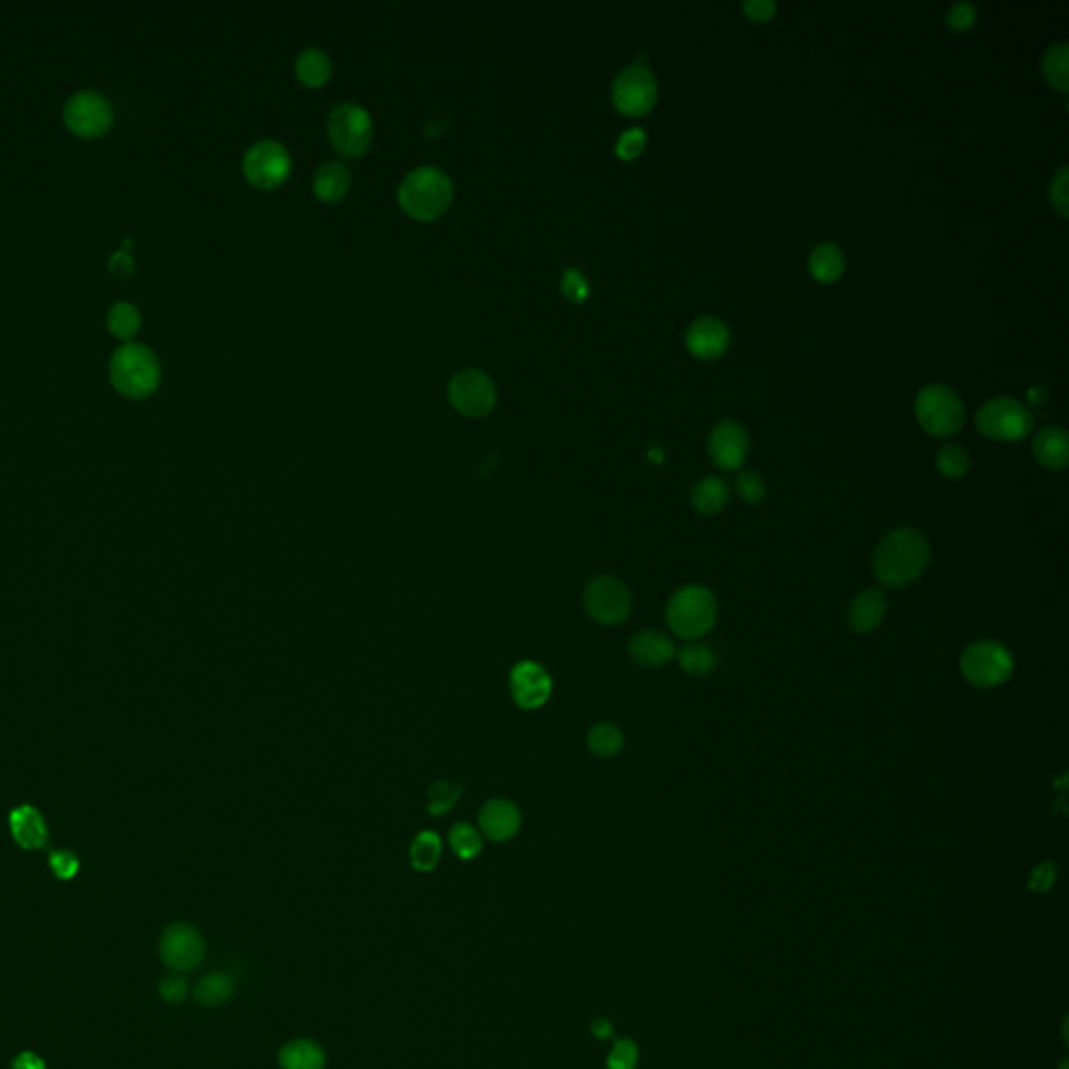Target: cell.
Instances as JSON below:
<instances>
[{
    "mask_svg": "<svg viewBox=\"0 0 1069 1069\" xmlns=\"http://www.w3.org/2000/svg\"><path fill=\"white\" fill-rule=\"evenodd\" d=\"M932 558L923 533L911 527L890 531L873 552V573L886 587H905L917 581Z\"/></svg>",
    "mask_w": 1069,
    "mask_h": 1069,
    "instance_id": "6da1fadb",
    "label": "cell"
},
{
    "mask_svg": "<svg viewBox=\"0 0 1069 1069\" xmlns=\"http://www.w3.org/2000/svg\"><path fill=\"white\" fill-rule=\"evenodd\" d=\"M109 380L128 399H147L161 385V364L147 345L124 343L111 355Z\"/></svg>",
    "mask_w": 1069,
    "mask_h": 1069,
    "instance_id": "7a4b0ae2",
    "label": "cell"
},
{
    "mask_svg": "<svg viewBox=\"0 0 1069 1069\" xmlns=\"http://www.w3.org/2000/svg\"><path fill=\"white\" fill-rule=\"evenodd\" d=\"M454 199L449 176L435 165H420L403 178L399 186V203L408 216L431 222L447 211Z\"/></svg>",
    "mask_w": 1069,
    "mask_h": 1069,
    "instance_id": "3957f363",
    "label": "cell"
},
{
    "mask_svg": "<svg viewBox=\"0 0 1069 1069\" xmlns=\"http://www.w3.org/2000/svg\"><path fill=\"white\" fill-rule=\"evenodd\" d=\"M717 616L719 604L715 593L704 585H685L677 589L667 604V612H664L669 629L685 641H698L710 633L717 623Z\"/></svg>",
    "mask_w": 1069,
    "mask_h": 1069,
    "instance_id": "277c9868",
    "label": "cell"
},
{
    "mask_svg": "<svg viewBox=\"0 0 1069 1069\" xmlns=\"http://www.w3.org/2000/svg\"><path fill=\"white\" fill-rule=\"evenodd\" d=\"M915 416L921 429L932 437L955 435L965 422L961 397L946 385H928L915 399Z\"/></svg>",
    "mask_w": 1069,
    "mask_h": 1069,
    "instance_id": "5b68a950",
    "label": "cell"
},
{
    "mask_svg": "<svg viewBox=\"0 0 1069 1069\" xmlns=\"http://www.w3.org/2000/svg\"><path fill=\"white\" fill-rule=\"evenodd\" d=\"M978 431L994 441H1021L1034 429L1032 412L1013 397H994L976 414Z\"/></svg>",
    "mask_w": 1069,
    "mask_h": 1069,
    "instance_id": "8992f818",
    "label": "cell"
},
{
    "mask_svg": "<svg viewBox=\"0 0 1069 1069\" xmlns=\"http://www.w3.org/2000/svg\"><path fill=\"white\" fill-rule=\"evenodd\" d=\"M115 122V111L105 94L97 90H80L63 105L65 128L84 140L105 136Z\"/></svg>",
    "mask_w": 1069,
    "mask_h": 1069,
    "instance_id": "52a82bcc",
    "label": "cell"
},
{
    "mask_svg": "<svg viewBox=\"0 0 1069 1069\" xmlns=\"http://www.w3.org/2000/svg\"><path fill=\"white\" fill-rule=\"evenodd\" d=\"M961 673L976 687H999L1013 675V656L994 639L973 641L961 654Z\"/></svg>",
    "mask_w": 1069,
    "mask_h": 1069,
    "instance_id": "ba28073f",
    "label": "cell"
},
{
    "mask_svg": "<svg viewBox=\"0 0 1069 1069\" xmlns=\"http://www.w3.org/2000/svg\"><path fill=\"white\" fill-rule=\"evenodd\" d=\"M583 606L593 621L616 627L629 619L633 598L629 587L614 575L593 577L583 591Z\"/></svg>",
    "mask_w": 1069,
    "mask_h": 1069,
    "instance_id": "9c48e42d",
    "label": "cell"
},
{
    "mask_svg": "<svg viewBox=\"0 0 1069 1069\" xmlns=\"http://www.w3.org/2000/svg\"><path fill=\"white\" fill-rule=\"evenodd\" d=\"M326 130L332 145L345 157H360L372 145V117L358 103H341L332 109Z\"/></svg>",
    "mask_w": 1069,
    "mask_h": 1069,
    "instance_id": "30bf717a",
    "label": "cell"
},
{
    "mask_svg": "<svg viewBox=\"0 0 1069 1069\" xmlns=\"http://www.w3.org/2000/svg\"><path fill=\"white\" fill-rule=\"evenodd\" d=\"M658 84L652 69L641 63L625 67L612 82V103L627 117H641L654 109Z\"/></svg>",
    "mask_w": 1069,
    "mask_h": 1069,
    "instance_id": "8fae6325",
    "label": "cell"
},
{
    "mask_svg": "<svg viewBox=\"0 0 1069 1069\" xmlns=\"http://www.w3.org/2000/svg\"><path fill=\"white\" fill-rule=\"evenodd\" d=\"M293 170V159L287 147L276 140H259L245 153L243 174L257 188H276L287 182Z\"/></svg>",
    "mask_w": 1069,
    "mask_h": 1069,
    "instance_id": "7c38bea8",
    "label": "cell"
},
{
    "mask_svg": "<svg viewBox=\"0 0 1069 1069\" xmlns=\"http://www.w3.org/2000/svg\"><path fill=\"white\" fill-rule=\"evenodd\" d=\"M447 395L451 406L470 418L489 414L497 401L493 380L477 368H464L456 372L454 378L449 380Z\"/></svg>",
    "mask_w": 1069,
    "mask_h": 1069,
    "instance_id": "4fadbf2b",
    "label": "cell"
},
{
    "mask_svg": "<svg viewBox=\"0 0 1069 1069\" xmlns=\"http://www.w3.org/2000/svg\"><path fill=\"white\" fill-rule=\"evenodd\" d=\"M163 963L176 971H193L205 957L201 932L188 923H172L159 942Z\"/></svg>",
    "mask_w": 1069,
    "mask_h": 1069,
    "instance_id": "5bb4252c",
    "label": "cell"
},
{
    "mask_svg": "<svg viewBox=\"0 0 1069 1069\" xmlns=\"http://www.w3.org/2000/svg\"><path fill=\"white\" fill-rule=\"evenodd\" d=\"M554 681L535 660H520L510 671V694L518 708L537 710L550 700Z\"/></svg>",
    "mask_w": 1069,
    "mask_h": 1069,
    "instance_id": "9a60e30c",
    "label": "cell"
},
{
    "mask_svg": "<svg viewBox=\"0 0 1069 1069\" xmlns=\"http://www.w3.org/2000/svg\"><path fill=\"white\" fill-rule=\"evenodd\" d=\"M750 451V435L746 426L735 420H723L715 429L710 431L708 437V454L710 460L715 462L725 472H733L742 468V464L748 458Z\"/></svg>",
    "mask_w": 1069,
    "mask_h": 1069,
    "instance_id": "2e32d148",
    "label": "cell"
},
{
    "mask_svg": "<svg viewBox=\"0 0 1069 1069\" xmlns=\"http://www.w3.org/2000/svg\"><path fill=\"white\" fill-rule=\"evenodd\" d=\"M731 343L729 328L715 316H702L687 328L685 345L698 360H717Z\"/></svg>",
    "mask_w": 1069,
    "mask_h": 1069,
    "instance_id": "e0dca14e",
    "label": "cell"
},
{
    "mask_svg": "<svg viewBox=\"0 0 1069 1069\" xmlns=\"http://www.w3.org/2000/svg\"><path fill=\"white\" fill-rule=\"evenodd\" d=\"M520 825H522L520 809L506 798L489 800L479 813V827L483 831V836L493 842L512 840L520 831Z\"/></svg>",
    "mask_w": 1069,
    "mask_h": 1069,
    "instance_id": "ac0fdd59",
    "label": "cell"
},
{
    "mask_svg": "<svg viewBox=\"0 0 1069 1069\" xmlns=\"http://www.w3.org/2000/svg\"><path fill=\"white\" fill-rule=\"evenodd\" d=\"M629 654L641 667L656 669L671 662L677 654V648L667 633L658 629H644L631 637Z\"/></svg>",
    "mask_w": 1069,
    "mask_h": 1069,
    "instance_id": "d6986e66",
    "label": "cell"
},
{
    "mask_svg": "<svg viewBox=\"0 0 1069 1069\" xmlns=\"http://www.w3.org/2000/svg\"><path fill=\"white\" fill-rule=\"evenodd\" d=\"M888 600L882 589H865L848 606V627L854 633H873L886 619Z\"/></svg>",
    "mask_w": 1069,
    "mask_h": 1069,
    "instance_id": "ffe728a7",
    "label": "cell"
},
{
    "mask_svg": "<svg viewBox=\"0 0 1069 1069\" xmlns=\"http://www.w3.org/2000/svg\"><path fill=\"white\" fill-rule=\"evenodd\" d=\"M9 827L15 842L26 848L36 850L49 842V827H46L44 817L32 804H21L9 815Z\"/></svg>",
    "mask_w": 1069,
    "mask_h": 1069,
    "instance_id": "44dd1931",
    "label": "cell"
},
{
    "mask_svg": "<svg viewBox=\"0 0 1069 1069\" xmlns=\"http://www.w3.org/2000/svg\"><path fill=\"white\" fill-rule=\"evenodd\" d=\"M1034 458L1049 470H1065L1069 464V437L1063 426H1044L1032 443Z\"/></svg>",
    "mask_w": 1069,
    "mask_h": 1069,
    "instance_id": "7402d4cb",
    "label": "cell"
},
{
    "mask_svg": "<svg viewBox=\"0 0 1069 1069\" xmlns=\"http://www.w3.org/2000/svg\"><path fill=\"white\" fill-rule=\"evenodd\" d=\"M729 500H731V489L727 481L721 477H704L690 491L692 508L702 516L721 514L727 508Z\"/></svg>",
    "mask_w": 1069,
    "mask_h": 1069,
    "instance_id": "603a6c76",
    "label": "cell"
},
{
    "mask_svg": "<svg viewBox=\"0 0 1069 1069\" xmlns=\"http://www.w3.org/2000/svg\"><path fill=\"white\" fill-rule=\"evenodd\" d=\"M278 1063L280 1069H324L326 1053L314 1040L295 1038L280 1049Z\"/></svg>",
    "mask_w": 1069,
    "mask_h": 1069,
    "instance_id": "cb8c5ba5",
    "label": "cell"
},
{
    "mask_svg": "<svg viewBox=\"0 0 1069 1069\" xmlns=\"http://www.w3.org/2000/svg\"><path fill=\"white\" fill-rule=\"evenodd\" d=\"M351 186V174L347 165L341 161H326L322 163L316 178H314V190L316 195L326 203L341 201Z\"/></svg>",
    "mask_w": 1069,
    "mask_h": 1069,
    "instance_id": "d4e9b609",
    "label": "cell"
},
{
    "mask_svg": "<svg viewBox=\"0 0 1069 1069\" xmlns=\"http://www.w3.org/2000/svg\"><path fill=\"white\" fill-rule=\"evenodd\" d=\"M846 268V257L842 249L834 243H823L811 251L809 270L813 278L821 284H831L840 280Z\"/></svg>",
    "mask_w": 1069,
    "mask_h": 1069,
    "instance_id": "484cf974",
    "label": "cell"
},
{
    "mask_svg": "<svg viewBox=\"0 0 1069 1069\" xmlns=\"http://www.w3.org/2000/svg\"><path fill=\"white\" fill-rule=\"evenodd\" d=\"M295 74L305 86L318 88V86L326 84V80L330 78L332 63H330L328 55L322 49H318V46H310V49H303L297 55V59H295Z\"/></svg>",
    "mask_w": 1069,
    "mask_h": 1069,
    "instance_id": "4316f807",
    "label": "cell"
},
{
    "mask_svg": "<svg viewBox=\"0 0 1069 1069\" xmlns=\"http://www.w3.org/2000/svg\"><path fill=\"white\" fill-rule=\"evenodd\" d=\"M105 322H107V330L115 339H120L124 343H132L142 326V316L136 305L128 301H117L109 307Z\"/></svg>",
    "mask_w": 1069,
    "mask_h": 1069,
    "instance_id": "83f0119b",
    "label": "cell"
},
{
    "mask_svg": "<svg viewBox=\"0 0 1069 1069\" xmlns=\"http://www.w3.org/2000/svg\"><path fill=\"white\" fill-rule=\"evenodd\" d=\"M1042 74L1057 92L1069 90V44L1065 40L1049 46L1042 57Z\"/></svg>",
    "mask_w": 1069,
    "mask_h": 1069,
    "instance_id": "f1b7e54d",
    "label": "cell"
},
{
    "mask_svg": "<svg viewBox=\"0 0 1069 1069\" xmlns=\"http://www.w3.org/2000/svg\"><path fill=\"white\" fill-rule=\"evenodd\" d=\"M587 748L598 758H614L625 748V733L614 723H598L587 731Z\"/></svg>",
    "mask_w": 1069,
    "mask_h": 1069,
    "instance_id": "f546056e",
    "label": "cell"
},
{
    "mask_svg": "<svg viewBox=\"0 0 1069 1069\" xmlns=\"http://www.w3.org/2000/svg\"><path fill=\"white\" fill-rule=\"evenodd\" d=\"M441 852L443 844L435 831H420L410 846V863L416 871H433L439 865Z\"/></svg>",
    "mask_w": 1069,
    "mask_h": 1069,
    "instance_id": "4dcf8cb0",
    "label": "cell"
},
{
    "mask_svg": "<svg viewBox=\"0 0 1069 1069\" xmlns=\"http://www.w3.org/2000/svg\"><path fill=\"white\" fill-rule=\"evenodd\" d=\"M675 656H677L681 671H685L692 677H704L715 671L717 667L715 652L704 644H696V641H692V644H685L681 650H677Z\"/></svg>",
    "mask_w": 1069,
    "mask_h": 1069,
    "instance_id": "1f68e13d",
    "label": "cell"
},
{
    "mask_svg": "<svg viewBox=\"0 0 1069 1069\" xmlns=\"http://www.w3.org/2000/svg\"><path fill=\"white\" fill-rule=\"evenodd\" d=\"M234 994V980L224 973H211L195 986V1001L203 1007H220Z\"/></svg>",
    "mask_w": 1069,
    "mask_h": 1069,
    "instance_id": "d6a6232c",
    "label": "cell"
},
{
    "mask_svg": "<svg viewBox=\"0 0 1069 1069\" xmlns=\"http://www.w3.org/2000/svg\"><path fill=\"white\" fill-rule=\"evenodd\" d=\"M449 846L460 861L477 859L483 850V838L470 823H456L449 831Z\"/></svg>",
    "mask_w": 1069,
    "mask_h": 1069,
    "instance_id": "836d02e7",
    "label": "cell"
},
{
    "mask_svg": "<svg viewBox=\"0 0 1069 1069\" xmlns=\"http://www.w3.org/2000/svg\"><path fill=\"white\" fill-rule=\"evenodd\" d=\"M936 466H938V470L944 474L946 479H961L969 472L971 460H969V454L961 445L948 443L938 451Z\"/></svg>",
    "mask_w": 1069,
    "mask_h": 1069,
    "instance_id": "e575fe53",
    "label": "cell"
},
{
    "mask_svg": "<svg viewBox=\"0 0 1069 1069\" xmlns=\"http://www.w3.org/2000/svg\"><path fill=\"white\" fill-rule=\"evenodd\" d=\"M462 796V788L460 786H454V783L449 781H435L433 786L426 790V800H429V815L437 817V815H445L449 813L451 809H454V804L460 800Z\"/></svg>",
    "mask_w": 1069,
    "mask_h": 1069,
    "instance_id": "d590c367",
    "label": "cell"
},
{
    "mask_svg": "<svg viewBox=\"0 0 1069 1069\" xmlns=\"http://www.w3.org/2000/svg\"><path fill=\"white\" fill-rule=\"evenodd\" d=\"M735 491H738V495L750 506L760 504L767 497V485L763 477L754 470H742L738 477H735Z\"/></svg>",
    "mask_w": 1069,
    "mask_h": 1069,
    "instance_id": "8d00e7d4",
    "label": "cell"
},
{
    "mask_svg": "<svg viewBox=\"0 0 1069 1069\" xmlns=\"http://www.w3.org/2000/svg\"><path fill=\"white\" fill-rule=\"evenodd\" d=\"M1049 199L1055 211L1065 220L1069 216V170L1067 165H1061L1059 172L1053 176L1049 186Z\"/></svg>",
    "mask_w": 1069,
    "mask_h": 1069,
    "instance_id": "74e56055",
    "label": "cell"
},
{
    "mask_svg": "<svg viewBox=\"0 0 1069 1069\" xmlns=\"http://www.w3.org/2000/svg\"><path fill=\"white\" fill-rule=\"evenodd\" d=\"M637 1061H639V1051H637V1044L629 1038H623L614 1044L612 1053L608 1055V1069H635L637 1067Z\"/></svg>",
    "mask_w": 1069,
    "mask_h": 1069,
    "instance_id": "f35d334b",
    "label": "cell"
},
{
    "mask_svg": "<svg viewBox=\"0 0 1069 1069\" xmlns=\"http://www.w3.org/2000/svg\"><path fill=\"white\" fill-rule=\"evenodd\" d=\"M978 19V7L973 3H957L946 11V26L953 32L969 30Z\"/></svg>",
    "mask_w": 1069,
    "mask_h": 1069,
    "instance_id": "ab89813d",
    "label": "cell"
},
{
    "mask_svg": "<svg viewBox=\"0 0 1069 1069\" xmlns=\"http://www.w3.org/2000/svg\"><path fill=\"white\" fill-rule=\"evenodd\" d=\"M646 140L648 138H646L644 130L631 128L619 138V142H616V155H619L625 161H631V159H635V157H639L641 153H644Z\"/></svg>",
    "mask_w": 1069,
    "mask_h": 1069,
    "instance_id": "60d3db41",
    "label": "cell"
},
{
    "mask_svg": "<svg viewBox=\"0 0 1069 1069\" xmlns=\"http://www.w3.org/2000/svg\"><path fill=\"white\" fill-rule=\"evenodd\" d=\"M562 293L566 299L581 303L589 295V282L577 268H568L562 276Z\"/></svg>",
    "mask_w": 1069,
    "mask_h": 1069,
    "instance_id": "b9f144b4",
    "label": "cell"
},
{
    "mask_svg": "<svg viewBox=\"0 0 1069 1069\" xmlns=\"http://www.w3.org/2000/svg\"><path fill=\"white\" fill-rule=\"evenodd\" d=\"M51 869L55 871V875L59 877V880H71L78 871H80V861L74 852L69 850H55L51 854Z\"/></svg>",
    "mask_w": 1069,
    "mask_h": 1069,
    "instance_id": "7bdbcfd3",
    "label": "cell"
},
{
    "mask_svg": "<svg viewBox=\"0 0 1069 1069\" xmlns=\"http://www.w3.org/2000/svg\"><path fill=\"white\" fill-rule=\"evenodd\" d=\"M1055 882H1057V865L1053 861H1047L1034 867V871L1030 873L1028 886L1032 892H1047L1055 886Z\"/></svg>",
    "mask_w": 1069,
    "mask_h": 1069,
    "instance_id": "ee69618b",
    "label": "cell"
},
{
    "mask_svg": "<svg viewBox=\"0 0 1069 1069\" xmlns=\"http://www.w3.org/2000/svg\"><path fill=\"white\" fill-rule=\"evenodd\" d=\"M742 11L750 21L765 23L775 17L777 3H773V0H746V3L742 5Z\"/></svg>",
    "mask_w": 1069,
    "mask_h": 1069,
    "instance_id": "f6af8a7d",
    "label": "cell"
},
{
    "mask_svg": "<svg viewBox=\"0 0 1069 1069\" xmlns=\"http://www.w3.org/2000/svg\"><path fill=\"white\" fill-rule=\"evenodd\" d=\"M159 994H161V999L168 1001V1003H182L186 999L188 988H186V982L182 978L170 976V978L161 980Z\"/></svg>",
    "mask_w": 1069,
    "mask_h": 1069,
    "instance_id": "bcb514c9",
    "label": "cell"
},
{
    "mask_svg": "<svg viewBox=\"0 0 1069 1069\" xmlns=\"http://www.w3.org/2000/svg\"><path fill=\"white\" fill-rule=\"evenodd\" d=\"M109 270H111V274H115V276H130V274H134V270H136V268H134V259L130 257V253H128L126 249L117 251V253H113L111 259H109Z\"/></svg>",
    "mask_w": 1069,
    "mask_h": 1069,
    "instance_id": "7dc6e473",
    "label": "cell"
},
{
    "mask_svg": "<svg viewBox=\"0 0 1069 1069\" xmlns=\"http://www.w3.org/2000/svg\"><path fill=\"white\" fill-rule=\"evenodd\" d=\"M13 1069H46V1063L38 1055L26 1051L13 1061Z\"/></svg>",
    "mask_w": 1069,
    "mask_h": 1069,
    "instance_id": "c3c4849f",
    "label": "cell"
},
{
    "mask_svg": "<svg viewBox=\"0 0 1069 1069\" xmlns=\"http://www.w3.org/2000/svg\"><path fill=\"white\" fill-rule=\"evenodd\" d=\"M612 1032H614V1028H612V1024L608 1019H602V1017L593 1019V1024H591V1034L593 1036L600 1038V1040H606V1038L612 1036Z\"/></svg>",
    "mask_w": 1069,
    "mask_h": 1069,
    "instance_id": "681fc988",
    "label": "cell"
},
{
    "mask_svg": "<svg viewBox=\"0 0 1069 1069\" xmlns=\"http://www.w3.org/2000/svg\"><path fill=\"white\" fill-rule=\"evenodd\" d=\"M1047 395H1049V391L1044 389V387H1034V389H1030V393H1028V401L1032 403V406H1042V403L1047 401Z\"/></svg>",
    "mask_w": 1069,
    "mask_h": 1069,
    "instance_id": "f907efd6",
    "label": "cell"
}]
</instances>
